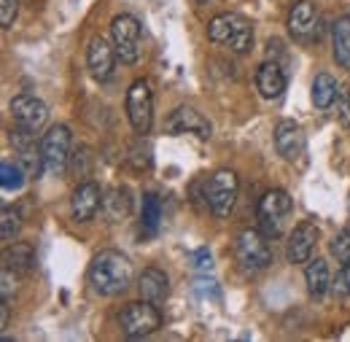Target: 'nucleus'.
Segmentation results:
<instances>
[{"mask_svg":"<svg viewBox=\"0 0 350 342\" xmlns=\"http://www.w3.org/2000/svg\"><path fill=\"white\" fill-rule=\"evenodd\" d=\"M116 62H119V54H116V46L108 43L103 36L92 38L87 49V68L92 73L94 81H111L113 73H116Z\"/></svg>","mask_w":350,"mask_h":342,"instance_id":"9d476101","label":"nucleus"},{"mask_svg":"<svg viewBox=\"0 0 350 342\" xmlns=\"http://www.w3.org/2000/svg\"><path fill=\"white\" fill-rule=\"evenodd\" d=\"M124 105H127V119H130L132 129L137 135H148L154 127V94H151V84L146 79L132 81Z\"/></svg>","mask_w":350,"mask_h":342,"instance_id":"0eeeda50","label":"nucleus"},{"mask_svg":"<svg viewBox=\"0 0 350 342\" xmlns=\"http://www.w3.org/2000/svg\"><path fill=\"white\" fill-rule=\"evenodd\" d=\"M25 181H27V172L22 170L19 162L3 159V165H0V186H3L5 192H19V189L25 186Z\"/></svg>","mask_w":350,"mask_h":342,"instance_id":"a878e982","label":"nucleus"},{"mask_svg":"<svg viewBox=\"0 0 350 342\" xmlns=\"http://www.w3.org/2000/svg\"><path fill=\"white\" fill-rule=\"evenodd\" d=\"M194 286H197V291H200L202 297H211V294H213V297L219 300V289H216L219 283H216V280H205V278H200Z\"/></svg>","mask_w":350,"mask_h":342,"instance_id":"473e14b6","label":"nucleus"},{"mask_svg":"<svg viewBox=\"0 0 350 342\" xmlns=\"http://www.w3.org/2000/svg\"><path fill=\"white\" fill-rule=\"evenodd\" d=\"M337 92H340V84L334 81V76H329V73H318L315 81H312V105L321 108V111L332 108L334 100H337Z\"/></svg>","mask_w":350,"mask_h":342,"instance_id":"5701e85b","label":"nucleus"},{"mask_svg":"<svg viewBox=\"0 0 350 342\" xmlns=\"http://www.w3.org/2000/svg\"><path fill=\"white\" fill-rule=\"evenodd\" d=\"M41 154H44L46 172L62 175L70 162V129L65 124H54L41 137Z\"/></svg>","mask_w":350,"mask_h":342,"instance_id":"1a4fd4ad","label":"nucleus"},{"mask_svg":"<svg viewBox=\"0 0 350 342\" xmlns=\"http://www.w3.org/2000/svg\"><path fill=\"white\" fill-rule=\"evenodd\" d=\"M305 283L312 300H323V294L332 286V275H329V264L323 259H310L305 267Z\"/></svg>","mask_w":350,"mask_h":342,"instance_id":"6ab92c4d","label":"nucleus"},{"mask_svg":"<svg viewBox=\"0 0 350 342\" xmlns=\"http://www.w3.org/2000/svg\"><path fill=\"white\" fill-rule=\"evenodd\" d=\"M275 148L286 162H297L305 154V132L297 122L283 119L275 127Z\"/></svg>","mask_w":350,"mask_h":342,"instance_id":"dca6fc26","label":"nucleus"},{"mask_svg":"<svg viewBox=\"0 0 350 342\" xmlns=\"http://www.w3.org/2000/svg\"><path fill=\"white\" fill-rule=\"evenodd\" d=\"M119 326L124 332V337L130 340H143L148 334H154L162 326V313L157 310L154 302H130L124 304L122 315H119Z\"/></svg>","mask_w":350,"mask_h":342,"instance_id":"39448f33","label":"nucleus"},{"mask_svg":"<svg viewBox=\"0 0 350 342\" xmlns=\"http://www.w3.org/2000/svg\"><path fill=\"white\" fill-rule=\"evenodd\" d=\"M159 221H162V200L154 192H146L143 205H140V232H143V237H154L159 232Z\"/></svg>","mask_w":350,"mask_h":342,"instance_id":"4be33fe9","label":"nucleus"},{"mask_svg":"<svg viewBox=\"0 0 350 342\" xmlns=\"http://www.w3.org/2000/svg\"><path fill=\"white\" fill-rule=\"evenodd\" d=\"M208 38L221 46H229L234 54H245L254 49V27L243 14L224 11L208 22Z\"/></svg>","mask_w":350,"mask_h":342,"instance_id":"f03ea898","label":"nucleus"},{"mask_svg":"<svg viewBox=\"0 0 350 342\" xmlns=\"http://www.w3.org/2000/svg\"><path fill=\"white\" fill-rule=\"evenodd\" d=\"M197 3H208V0H197Z\"/></svg>","mask_w":350,"mask_h":342,"instance_id":"72a5a7b5","label":"nucleus"},{"mask_svg":"<svg viewBox=\"0 0 350 342\" xmlns=\"http://www.w3.org/2000/svg\"><path fill=\"white\" fill-rule=\"evenodd\" d=\"M329 251H332V256L337 259V261H350V232L348 229H342V232H337L334 237H332V243H329Z\"/></svg>","mask_w":350,"mask_h":342,"instance_id":"cd10ccee","label":"nucleus"},{"mask_svg":"<svg viewBox=\"0 0 350 342\" xmlns=\"http://www.w3.org/2000/svg\"><path fill=\"white\" fill-rule=\"evenodd\" d=\"M318 27H321V16L312 0H297L288 11V33L302 43H310L318 38Z\"/></svg>","mask_w":350,"mask_h":342,"instance_id":"f8f14e48","label":"nucleus"},{"mask_svg":"<svg viewBox=\"0 0 350 342\" xmlns=\"http://www.w3.org/2000/svg\"><path fill=\"white\" fill-rule=\"evenodd\" d=\"M137 291H140V300L162 304L170 297V278L159 267H146L137 275Z\"/></svg>","mask_w":350,"mask_h":342,"instance_id":"f3484780","label":"nucleus"},{"mask_svg":"<svg viewBox=\"0 0 350 342\" xmlns=\"http://www.w3.org/2000/svg\"><path fill=\"white\" fill-rule=\"evenodd\" d=\"M16 11H19V0H0V25L11 27L16 19Z\"/></svg>","mask_w":350,"mask_h":342,"instance_id":"7c9ffc66","label":"nucleus"},{"mask_svg":"<svg viewBox=\"0 0 350 342\" xmlns=\"http://www.w3.org/2000/svg\"><path fill=\"white\" fill-rule=\"evenodd\" d=\"M318 243V226L312 221H299L288 237V246H286V259L291 264H307L312 256V248Z\"/></svg>","mask_w":350,"mask_h":342,"instance_id":"2eb2a0df","label":"nucleus"},{"mask_svg":"<svg viewBox=\"0 0 350 342\" xmlns=\"http://www.w3.org/2000/svg\"><path fill=\"white\" fill-rule=\"evenodd\" d=\"M103 208H105V213L111 221H122V218H127L132 211V197L127 189H122V186H116V189H111V192H105V200H103Z\"/></svg>","mask_w":350,"mask_h":342,"instance_id":"b1692460","label":"nucleus"},{"mask_svg":"<svg viewBox=\"0 0 350 342\" xmlns=\"http://www.w3.org/2000/svg\"><path fill=\"white\" fill-rule=\"evenodd\" d=\"M334 105H337V119H340V124H342V127H350V89L348 86H340Z\"/></svg>","mask_w":350,"mask_h":342,"instance_id":"c85d7f7f","label":"nucleus"},{"mask_svg":"<svg viewBox=\"0 0 350 342\" xmlns=\"http://www.w3.org/2000/svg\"><path fill=\"white\" fill-rule=\"evenodd\" d=\"M19 229H22L19 211L11 208V205H3V213H0V237H3V243H11L19 235Z\"/></svg>","mask_w":350,"mask_h":342,"instance_id":"bb28decb","label":"nucleus"},{"mask_svg":"<svg viewBox=\"0 0 350 342\" xmlns=\"http://www.w3.org/2000/svg\"><path fill=\"white\" fill-rule=\"evenodd\" d=\"M3 267H8L11 272H33L36 269V248L30 243H8L5 254H3Z\"/></svg>","mask_w":350,"mask_h":342,"instance_id":"aec40b11","label":"nucleus"},{"mask_svg":"<svg viewBox=\"0 0 350 342\" xmlns=\"http://www.w3.org/2000/svg\"><path fill=\"white\" fill-rule=\"evenodd\" d=\"M103 200H105V194L100 192V186L94 181L79 183L73 189V197H70V215H73V221H79V224L92 221L97 215V211L103 208Z\"/></svg>","mask_w":350,"mask_h":342,"instance_id":"4468645a","label":"nucleus"},{"mask_svg":"<svg viewBox=\"0 0 350 342\" xmlns=\"http://www.w3.org/2000/svg\"><path fill=\"white\" fill-rule=\"evenodd\" d=\"M111 41L124 65H135L140 60V22L132 14H119L111 22Z\"/></svg>","mask_w":350,"mask_h":342,"instance_id":"6e6552de","label":"nucleus"},{"mask_svg":"<svg viewBox=\"0 0 350 342\" xmlns=\"http://www.w3.org/2000/svg\"><path fill=\"white\" fill-rule=\"evenodd\" d=\"M191 261H194V269H200V272H208V269L213 267V256H211L208 248H197V251L191 254Z\"/></svg>","mask_w":350,"mask_h":342,"instance_id":"2f4dec72","label":"nucleus"},{"mask_svg":"<svg viewBox=\"0 0 350 342\" xmlns=\"http://www.w3.org/2000/svg\"><path fill=\"white\" fill-rule=\"evenodd\" d=\"M332 289L337 297H350V261H345L337 272V278L332 280Z\"/></svg>","mask_w":350,"mask_h":342,"instance_id":"c756f323","label":"nucleus"},{"mask_svg":"<svg viewBox=\"0 0 350 342\" xmlns=\"http://www.w3.org/2000/svg\"><path fill=\"white\" fill-rule=\"evenodd\" d=\"M165 129L170 135H186L189 132V135H197L200 140H211V135H213V124L197 108H191V105H178L173 114L167 116Z\"/></svg>","mask_w":350,"mask_h":342,"instance_id":"9b49d317","label":"nucleus"},{"mask_svg":"<svg viewBox=\"0 0 350 342\" xmlns=\"http://www.w3.org/2000/svg\"><path fill=\"white\" fill-rule=\"evenodd\" d=\"M11 116H14V124L38 132L49 119V108L36 94H16L11 100Z\"/></svg>","mask_w":350,"mask_h":342,"instance_id":"ddd939ff","label":"nucleus"},{"mask_svg":"<svg viewBox=\"0 0 350 342\" xmlns=\"http://www.w3.org/2000/svg\"><path fill=\"white\" fill-rule=\"evenodd\" d=\"M291 213H294V200L283 189H269L259 200V205H256L259 229L269 240H275V237H280L286 232V224H288Z\"/></svg>","mask_w":350,"mask_h":342,"instance_id":"7ed1b4c3","label":"nucleus"},{"mask_svg":"<svg viewBox=\"0 0 350 342\" xmlns=\"http://www.w3.org/2000/svg\"><path fill=\"white\" fill-rule=\"evenodd\" d=\"M286 73L275 60H264L256 70V89L264 100H278L286 92Z\"/></svg>","mask_w":350,"mask_h":342,"instance_id":"a211bd4d","label":"nucleus"},{"mask_svg":"<svg viewBox=\"0 0 350 342\" xmlns=\"http://www.w3.org/2000/svg\"><path fill=\"white\" fill-rule=\"evenodd\" d=\"M267 240L269 237L262 229H243L234 237V256L245 272H262L272 264V251H269Z\"/></svg>","mask_w":350,"mask_h":342,"instance_id":"20e7f679","label":"nucleus"},{"mask_svg":"<svg viewBox=\"0 0 350 342\" xmlns=\"http://www.w3.org/2000/svg\"><path fill=\"white\" fill-rule=\"evenodd\" d=\"M16 162L22 165V170L27 172V181H38L41 172L46 170L44 154H41V143L27 146V148H16Z\"/></svg>","mask_w":350,"mask_h":342,"instance_id":"393cba45","label":"nucleus"},{"mask_svg":"<svg viewBox=\"0 0 350 342\" xmlns=\"http://www.w3.org/2000/svg\"><path fill=\"white\" fill-rule=\"evenodd\" d=\"M237 192H240V181H237V172L221 168L216 170L208 181H205V202L211 208V213L224 218V215L232 213L234 208V200H237Z\"/></svg>","mask_w":350,"mask_h":342,"instance_id":"423d86ee","label":"nucleus"},{"mask_svg":"<svg viewBox=\"0 0 350 342\" xmlns=\"http://www.w3.org/2000/svg\"><path fill=\"white\" fill-rule=\"evenodd\" d=\"M332 46H334V60L342 70H350V14L340 16L332 27Z\"/></svg>","mask_w":350,"mask_h":342,"instance_id":"412c9836","label":"nucleus"},{"mask_svg":"<svg viewBox=\"0 0 350 342\" xmlns=\"http://www.w3.org/2000/svg\"><path fill=\"white\" fill-rule=\"evenodd\" d=\"M132 275L135 272H132L130 259L124 256L122 251H113V248L100 251L97 256L92 259V264L87 269L89 286L100 297H116V294L127 291L132 283Z\"/></svg>","mask_w":350,"mask_h":342,"instance_id":"f257e3e1","label":"nucleus"}]
</instances>
